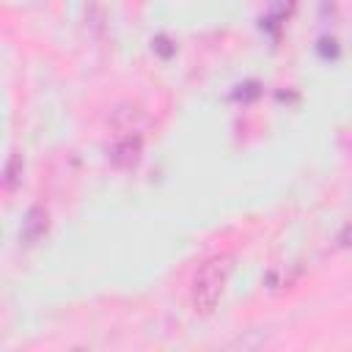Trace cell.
Here are the masks:
<instances>
[{
  "label": "cell",
  "instance_id": "obj_1",
  "mask_svg": "<svg viewBox=\"0 0 352 352\" xmlns=\"http://www.w3.org/2000/svg\"><path fill=\"white\" fill-rule=\"evenodd\" d=\"M231 270H234L231 253L212 256L198 267V272L192 278V289H190V302H192L195 314H212L217 308V302L226 292V283L231 278Z\"/></svg>",
  "mask_w": 352,
  "mask_h": 352
},
{
  "label": "cell",
  "instance_id": "obj_2",
  "mask_svg": "<svg viewBox=\"0 0 352 352\" xmlns=\"http://www.w3.org/2000/svg\"><path fill=\"white\" fill-rule=\"evenodd\" d=\"M140 135L138 132H124V138H118L110 148H107V160L116 168H132L140 160Z\"/></svg>",
  "mask_w": 352,
  "mask_h": 352
},
{
  "label": "cell",
  "instance_id": "obj_3",
  "mask_svg": "<svg viewBox=\"0 0 352 352\" xmlns=\"http://www.w3.org/2000/svg\"><path fill=\"white\" fill-rule=\"evenodd\" d=\"M47 228H50V212H47V206L36 204V206L28 209V214H25V220H22L19 242H22V245H36V242L47 234Z\"/></svg>",
  "mask_w": 352,
  "mask_h": 352
},
{
  "label": "cell",
  "instance_id": "obj_4",
  "mask_svg": "<svg viewBox=\"0 0 352 352\" xmlns=\"http://www.w3.org/2000/svg\"><path fill=\"white\" fill-rule=\"evenodd\" d=\"M22 170H25V162H22V154H11L6 160V168H3V190L6 192H14L19 184H22Z\"/></svg>",
  "mask_w": 352,
  "mask_h": 352
},
{
  "label": "cell",
  "instance_id": "obj_5",
  "mask_svg": "<svg viewBox=\"0 0 352 352\" xmlns=\"http://www.w3.org/2000/svg\"><path fill=\"white\" fill-rule=\"evenodd\" d=\"M151 44H154V50H157L162 58H170V55L176 52V44H170V38H165V36H157Z\"/></svg>",
  "mask_w": 352,
  "mask_h": 352
},
{
  "label": "cell",
  "instance_id": "obj_6",
  "mask_svg": "<svg viewBox=\"0 0 352 352\" xmlns=\"http://www.w3.org/2000/svg\"><path fill=\"white\" fill-rule=\"evenodd\" d=\"M336 242H338V248H352V220L341 228V234H338V239H336Z\"/></svg>",
  "mask_w": 352,
  "mask_h": 352
}]
</instances>
